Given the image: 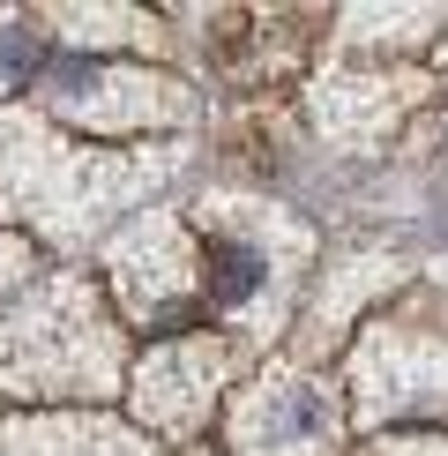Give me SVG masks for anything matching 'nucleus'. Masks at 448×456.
Instances as JSON below:
<instances>
[{
  "instance_id": "obj_1",
  "label": "nucleus",
  "mask_w": 448,
  "mask_h": 456,
  "mask_svg": "<svg viewBox=\"0 0 448 456\" xmlns=\"http://www.w3.org/2000/svg\"><path fill=\"white\" fill-rule=\"evenodd\" d=\"M172 173L180 150H68L37 112H0V217H23L60 247H83Z\"/></svg>"
},
{
  "instance_id": "obj_2",
  "label": "nucleus",
  "mask_w": 448,
  "mask_h": 456,
  "mask_svg": "<svg viewBox=\"0 0 448 456\" xmlns=\"http://www.w3.org/2000/svg\"><path fill=\"white\" fill-rule=\"evenodd\" d=\"M127 382L120 322L83 277H37L0 314V389L30 404H105Z\"/></svg>"
},
{
  "instance_id": "obj_3",
  "label": "nucleus",
  "mask_w": 448,
  "mask_h": 456,
  "mask_svg": "<svg viewBox=\"0 0 448 456\" xmlns=\"http://www.w3.org/2000/svg\"><path fill=\"white\" fill-rule=\"evenodd\" d=\"M195 247H202V307L254 330V345L276 337L292 307V277L314 262L307 224L247 195H210L195 217Z\"/></svg>"
},
{
  "instance_id": "obj_4",
  "label": "nucleus",
  "mask_w": 448,
  "mask_h": 456,
  "mask_svg": "<svg viewBox=\"0 0 448 456\" xmlns=\"http://www.w3.org/2000/svg\"><path fill=\"white\" fill-rule=\"evenodd\" d=\"M105 270H112L120 307L135 322H149V330L180 337L187 314L202 307V247H195V224L172 217V210H149V217L127 224V232H112Z\"/></svg>"
},
{
  "instance_id": "obj_5",
  "label": "nucleus",
  "mask_w": 448,
  "mask_h": 456,
  "mask_svg": "<svg viewBox=\"0 0 448 456\" xmlns=\"http://www.w3.org/2000/svg\"><path fill=\"white\" fill-rule=\"evenodd\" d=\"M344 404L314 367H261L232 396V456H336Z\"/></svg>"
},
{
  "instance_id": "obj_6",
  "label": "nucleus",
  "mask_w": 448,
  "mask_h": 456,
  "mask_svg": "<svg viewBox=\"0 0 448 456\" xmlns=\"http://www.w3.org/2000/svg\"><path fill=\"white\" fill-rule=\"evenodd\" d=\"M366 419L404 411H448V322L441 314H388L366 322V345L351 359Z\"/></svg>"
},
{
  "instance_id": "obj_7",
  "label": "nucleus",
  "mask_w": 448,
  "mask_h": 456,
  "mask_svg": "<svg viewBox=\"0 0 448 456\" xmlns=\"http://www.w3.org/2000/svg\"><path fill=\"white\" fill-rule=\"evenodd\" d=\"M37 105L75 127H180L195 120V90L172 75H135V68H90V61H45L37 68Z\"/></svg>"
},
{
  "instance_id": "obj_8",
  "label": "nucleus",
  "mask_w": 448,
  "mask_h": 456,
  "mask_svg": "<svg viewBox=\"0 0 448 456\" xmlns=\"http://www.w3.org/2000/svg\"><path fill=\"white\" fill-rule=\"evenodd\" d=\"M224 382H232V345L210 330H180V337H157L135 374H127V404L149 434H195L202 419L217 411Z\"/></svg>"
},
{
  "instance_id": "obj_9",
  "label": "nucleus",
  "mask_w": 448,
  "mask_h": 456,
  "mask_svg": "<svg viewBox=\"0 0 448 456\" xmlns=\"http://www.w3.org/2000/svg\"><path fill=\"white\" fill-rule=\"evenodd\" d=\"M0 456H149L135 427L105 411H30L0 427Z\"/></svg>"
},
{
  "instance_id": "obj_10",
  "label": "nucleus",
  "mask_w": 448,
  "mask_h": 456,
  "mask_svg": "<svg viewBox=\"0 0 448 456\" xmlns=\"http://www.w3.org/2000/svg\"><path fill=\"white\" fill-rule=\"evenodd\" d=\"M404 105H411V83H344V75H329L322 98H314L322 127L336 142H351V150H359V120H366V112H373V127H388Z\"/></svg>"
},
{
  "instance_id": "obj_11",
  "label": "nucleus",
  "mask_w": 448,
  "mask_h": 456,
  "mask_svg": "<svg viewBox=\"0 0 448 456\" xmlns=\"http://www.w3.org/2000/svg\"><path fill=\"white\" fill-rule=\"evenodd\" d=\"M388 284H396V262H388V255H351L344 270L329 277V292L314 299V314H307V345H314V330H336V322H351V307H359L366 292L381 299Z\"/></svg>"
},
{
  "instance_id": "obj_12",
  "label": "nucleus",
  "mask_w": 448,
  "mask_h": 456,
  "mask_svg": "<svg viewBox=\"0 0 448 456\" xmlns=\"http://www.w3.org/2000/svg\"><path fill=\"white\" fill-rule=\"evenodd\" d=\"M45 23L68 30V45H164L149 15H127V8H60Z\"/></svg>"
},
{
  "instance_id": "obj_13",
  "label": "nucleus",
  "mask_w": 448,
  "mask_h": 456,
  "mask_svg": "<svg viewBox=\"0 0 448 456\" xmlns=\"http://www.w3.org/2000/svg\"><path fill=\"white\" fill-rule=\"evenodd\" d=\"M37 68H45V37H30L23 15H0V98L15 83H37Z\"/></svg>"
},
{
  "instance_id": "obj_14",
  "label": "nucleus",
  "mask_w": 448,
  "mask_h": 456,
  "mask_svg": "<svg viewBox=\"0 0 448 456\" xmlns=\"http://www.w3.org/2000/svg\"><path fill=\"white\" fill-rule=\"evenodd\" d=\"M30 277H37L30 240H23V232H0V299H8V292H23Z\"/></svg>"
},
{
  "instance_id": "obj_15",
  "label": "nucleus",
  "mask_w": 448,
  "mask_h": 456,
  "mask_svg": "<svg viewBox=\"0 0 448 456\" xmlns=\"http://www.w3.org/2000/svg\"><path fill=\"white\" fill-rule=\"evenodd\" d=\"M366 456H448V434H419V442H373Z\"/></svg>"
},
{
  "instance_id": "obj_16",
  "label": "nucleus",
  "mask_w": 448,
  "mask_h": 456,
  "mask_svg": "<svg viewBox=\"0 0 448 456\" xmlns=\"http://www.w3.org/2000/svg\"><path fill=\"white\" fill-rule=\"evenodd\" d=\"M180 456H217V449H202V442H187V449H180Z\"/></svg>"
}]
</instances>
